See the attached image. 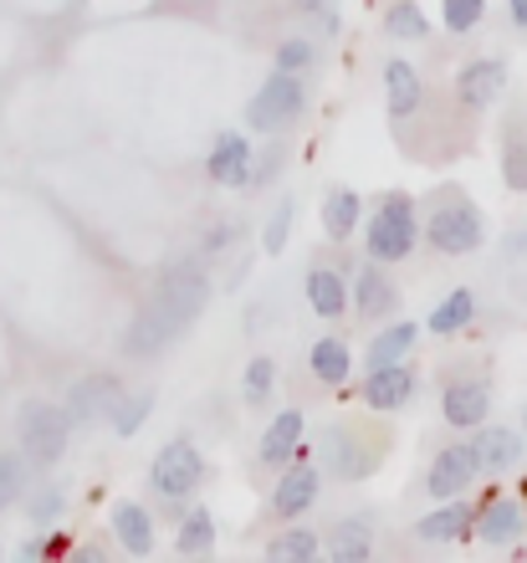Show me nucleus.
<instances>
[{
  "label": "nucleus",
  "instance_id": "1",
  "mask_svg": "<svg viewBox=\"0 0 527 563\" xmlns=\"http://www.w3.org/2000/svg\"><path fill=\"white\" fill-rule=\"evenodd\" d=\"M210 302V277L195 262H179V267H169L160 277V287H154V297L144 302V312L133 318L129 339H123V349H129L133 358H154L164 349V343H175L185 328L206 312Z\"/></svg>",
  "mask_w": 527,
  "mask_h": 563
},
{
  "label": "nucleus",
  "instance_id": "2",
  "mask_svg": "<svg viewBox=\"0 0 527 563\" xmlns=\"http://www.w3.org/2000/svg\"><path fill=\"white\" fill-rule=\"evenodd\" d=\"M486 236V221L482 210L471 206L461 190H446L430 200V216H425V241L436 246L440 256H466L476 252Z\"/></svg>",
  "mask_w": 527,
  "mask_h": 563
},
{
  "label": "nucleus",
  "instance_id": "3",
  "mask_svg": "<svg viewBox=\"0 0 527 563\" xmlns=\"http://www.w3.org/2000/svg\"><path fill=\"white\" fill-rule=\"evenodd\" d=\"M415 241H420V221H415L410 195H384L380 210L369 216V236H364L369 256L380 267H389V262H405L415 252Z\"/></svg>",
  "mask_w": 527,
  "mask_h": 563
},
{
  "label": "nucleus",
  "instance_id": "4",
  "mask_svg": "<svg viewBox=\"0 0 527 563\" xmlns=\"http://www.w3.org/2000/svg\"><path fill=\"white\" fill-rule=\"evenodd\" d=\"M15 430H21L26 456L42 461V466H52V461H62V451H67L73 420H67V410H57V405L26 400V405H21V416H15Z\"/></svg>",
  "mask_w": 527,
  "mask_h": 563
},
{
  "label": "nucleus",
  "instance_id": "5",
  "mask_svg": "<svg viewBox=\"0 0 527 563\" xmlns=\"http://www.w3.org/2000/svg\"><path fill=\"white\" fill-rule=\"evenodd\" d=\"M303 108H308V92L297 82V73H272L262 82V92L251 98L246 119L251 129H262V134H277V129H293L303 119Z\"/></svg>",
  "mask_w": 527,
  "mask_h": 563
},
{
  "label": "nucleus",
  "instance_id": "6",
  "mask_svg": "<svg viewBox=\"0 0 527 563\" xmlns=\"http://www.w3.org/2000/svg\"><path fill=\"white\" fill-rule=\"evenodd\" d=\"M200 472H206V461H200V451H195L190 441H169L154 456V492L160 497H169V503H179V497H190L195 487H200Z\"/></svg>",
  "mask_w": 527,
  "mask_h": 563
},
{
  "label": "nucleus",
  "instance_id": "7",
  "mask_svg": "<svg viewBox=\"0 0 527 563\" xmlns=\"http://www.w3.org/2000/svg\"><path fill=\"white\" fill-rule=\"evenodd\" d=\"M466 451H471V466H476V472L497 476V472H513L517 461H523L527 441L517 435V430H507V426H482V430H476V441H471Z\"/></svg>",
  "mask_w": 527,
  "mask_h": 563
},
{
  "label": "nucleus",
  "instance_id": "8",
  "mask_svg": "<svg viewBox=\"0 0 527 563\" xmlns=\"http://www.w3.org/2000/svg\"><path fill=\"white\" fill-rule=\"evenodd\" d=\"M502 88H507V62H497V57L466 62L461 77H455V98H461V108H471V113H482L486 103H497Z\"/></svg>",
  "mask_w": 527,
  "mask_h": 563
},
{
  "label": "nucleus",
  "instance_id": "9",
  "mask_svg": "<svg viewBox=\"0 0 527 563\" xmlns=\"http://www.w3.org/2000/svg\"><path fill=\"white\" fill-rule=\"evenodd\" d=\"M118 395H123L118 374H88V379H77L73 395H67V420H73V426H88V420H98V416H113Z\"/></svg>",
  "mask_w": 527,
  "mask_h": 563
},
{
  "label": "nucleus",
  "instance_id": "10",
  "mask_svg": "<svg viewBox=\"0 0 527 563\" xmlns=\"http://www.w3.org/2000/svg\"><path fill=\"white\" fill-rule=\"evenodd\" d=\"M318 487H322L318 466L297 461L293 472H282V476H277V492H272V512H277L282 522H287V518H303V512H308V507L318 503Z\"/></svg>",
  "mask_w": 527,
  "mask_h": 563
},
{
  "label": "nucleus",
  "instance_id": "11",
  "mask_svg": "<svg viewBox=\"0 0 527 563\" xmlns=\"http://www.w3.org/2000/svg\"><path fill=\"white\" fill-rule=\"evenodd\" d=\"M206 175L226 190H246L251 185V144L241 134H220L206 159Z\"/></svg>",
  "mask_w": 527,
  "mask_h": 563
},
{
  "label": "nucleus",
  "instance_id": "12",
  "mask_svg": "<svg viewBox=\"0 0 527 563\" xmlns=\"http://www.w3.org/2000/svg\"><path fill=\"white\" fill-rule=\"evenodd\" d=\"M486 410H492V395H486V385H476V379H455V385H446V395H440V416L455 430H476L486 420Z\"/></svg>",
  "mask_w": 527,
  "mask_h": 563
},
{
  "label": "nucleus",
  "instance_id": "13",
  "mask_svg": "<svg viewBox=\"0 0 527 563\" xmlns=\"http://www.w3.org/2000/svg\"><path fill=\"white\" fill-rule=\"evenodd\" d=\"M349 302L359 308V318H389V312L399 308V292H395V282L380 272V262H369V267H359V277H353Z\"/></svg>",
  "mask_w": 527,
  "mask_h": 563
},
{
  "label": "nucleus",
  "instance_id": "14",
  "mask_svg": "<svg viewBox=\"0 0 527 563\" xmlns=\"http://www.w3.org/2000/svg\"><path fill=\"white\" fill-rule=\"evenodd\" d=\"M415 395V374L405 364H380V369H369L364 379V405L369 410H399V405H410Z\"/></svg>",
  "mask_w": 527,
  "mask_h": 563
},
{
  "label": "nucleus",
  "instance_id": "15",
  "mask_svg": "<svg viewBox=\"0 0 527 563\" xmlns=\"http://www.w3.org/2000/svg\"><path fill=\"white\" fill-rule=\"evenodd\" d=\"M476 482V466H471V451L466 445H451V451H440L436 461H430V476H425V487H430V497H461V492Z\"/></svg>",
  "mask_w": 527,
  "mask_h": 563
},
{
  "label": "nucleus",
  "instance_id": "16",
  "mask_svg": "<svg viewBox=\"0 0 527 563\" xmlns=\"http://www.w3.org/2000/svg\"><path fill=\"white\" fill-rule=\"evenodd\" d=\"M476 522V533H482V543H492V549H507V543H517L523 538V528H527V512H523V503H486L482 507V518H471Z\"/></svg>",
  "mask_w": 527,
  "mask_h": 563
},
{
  "label": "nucleus",
  "instance_id": "17",
  "mask_svg": "<svg viewBox=\"0 0 527 563\" xmlns=\"http://www.w3.org/2000/svg\"><path fill=\"white\" fill-rule=\"evenodd\" d=\"M113 533L133 559H149V553H154V518H149L139 503H118L113 507Z\"/></svg>",
  "mask_w": 527,
  "mask_h": 563
},
{
  "label": "nucleus",
  "instance_id": "18",
  "mask_svg": "<svg viewBox=\"0 0 527 563\" xmlns=\"http://www.w3.org/2000/svg\"><path fill=\"white\" fill-rule=\"evenodd\" d=\"M471 507H461V503H446V507H436V512H425L420 522H415V538H425V543H451V538H466L471 533Z\"/></svg>",
  "mask_w": 527,
  "mask_h": 563
},
{
  "label": "nucleus",
  "instance_id": "19",
  "mask_svg": "<svg viewBox=\"0 0 527 563\" xmlns=\"http://www.w3.org/2000/svg\"><path fill=\"white\" fill-rule=\"evenodd\" d=\"M384 98H389V113L395 119H410L415 108H420V73H415L410 62H389L384 67Z\"/></svg>",
  "mask_w": 527,
  "mask_h": 563
},
{
  "label": "nucleus",
  "instance_id": "20",
  "mask_svg": "<svg viewBox=\"0 0 527 563\" xmlns=\"http://www.w3.org/2000/svg\"><path fill=\"white\" fill-rule=\"evenodd\" d=\"M308 302L318 318H343L349 312V287L333 267H312L308 272Z\"/></svg>",
  "mask_w": 527,
  "mask_h": 563
},
{
  "label": "nucleus",
  "instance_id": "21",
  "mask_svg": "<svg viewBox=\"0 0 527 563\" xmlns=\"http://www.w3.org/2000/svg\"><path fill=\"white\" fill-rule=\"evenodd\" d=\"M353 445H359V441H353L349 430H333V435L322 441V461H328V472H338V476H349V482H359V476L374 472V461H380V456H359Z\"/></svg>",
  "mask_w": 527,
  "mask_h": 563
},
{
  "label": "nucleus",
  "instance_id": "22",
  "mask_svg": "<svg viewBox=\"0 0 527 563\" xmlns=\"http://www.w3.org/2000/svg\"><path fill=\"white\" fill-rule=\"evenodd\" d=\"M297 445H303V410H282L262 435V461L266 466H277V461L293 456Z\"/></svg>",
  "mask_w": 527,
  "mask_h": 563
},
{
  "label": "nucleus",
  "instance_id": "23",
  "mask_svg": "<svg viewBox=\"0 0 527 563\" xmlns=\"http://www.w3.org/2000/svg\"><path fill=\"white\" fill-rule=\"evenodd\" d=\"M502 179H507V190H517V195L527 190V123L523 119H513L507 134H502Z\"/></svg>",
  "mask_w": 527,
  "mask_h": 563
},
{
  "label": "nucleus",
  "instance_id": "24",
  "mask_svg": "<svg viewBox=\"0 0 527 563\" xmlns=\"http://www.w3.org/2000/svg\"><path fill=\"white\" fill-rule=\"evenodd\" d=\"M415 333H420V328L405 323V318H399V323H389V328H380V333H374V343H369V369H380V364H399V358L415 349Z\"/></svg>",
  "mask_w": 527,
  "mask_h": 563
},
{
  "label": "nucleus",
  "instance_id": "25",
  "mask_svg": "<svg viewBox=\"0 0 527 563\" xmlns=\"http://www.w3.org/2000/svg\"><path fill=\"white\" fill-rule=\"evenodd\" d=\"M308 364H312V374H318L322 385H343V379H349V369H353L349 343H343V339H318V343H312V354H308Z\"/></svg>",
  "mask_w": 527,
  "mask_h": 563
},
{
  "label": "nucleus",
  "instance_id": "26",
  "mask_svg": "<svg viewBox=\"0 0 527 563\" xmlns=\"http://www.w3.org/2000/svg\"><path fill=\"white\" fill-rule=\"evenodd\" d=\"M359 210H364L359 190H333L328 195V206H322V225H328V236L349 241L353 231H359Z\"/></svg>",
  "mask_w": 527,
  "mask_h": 563
},
{
  "label": "nucleus",
  "instance_id": "27",
  "mask_svg": "<svg viewBox=\"0 0 527 563\" xmlns=\"http://www.w3.org/2000/svg\"><path fill=\"white\" fill-rule=\"evenodd\" d=\"M471 318H476V297L461 287V292H451L436 312H430V333H461Z\"/></svg>",
  "mask_w": 527,
  "mask_h": 563
},
{
  "label": "nucleus",
  "instance_id": "28",
  "mask_svg": "<svg viewBox=\"0 0 527 563\" xmlns=\"http://www.w3.org/2000/svg\"><path fill=\"white\" fill-rule=\"evenodd\" d=\"M369 549H374V538H369V522H359V518L338 522V533H333V559H338V563H364Z\"/></svg>",
  "mask_w": 527,
  "mask_h": 563
},
{
  "label": "nucleus",
  "instance_id": "29",
  "mask_svg": "<svg viewBox=\"0 0 527 563\" xmlns=\"http://www.w3.org/2000/svg\"><path fill=\"white\" fill-rule=\"evenodd\" d=\"M216 549V518L195 507L190 518L179 522V553H210Z\"/></svg>",
  "mask_w": 527,
  "mask_h": 563
},
{
  "label": "nucleus",
  "instance_id": "30",
  "mask_svg": "<svg viewBox=\"0 0 527 563\" xmlns=\"http://www.w3.org/2000/svg\"><path fill=\"white\" fill-rule=\"evenodd\" d=\"M384 31H389V36L415 42V36H425V31H430V21H425V11L415 5V0H395V5H389V15H384Z\"/></svg>",
  "mask_w": 527,
  "mask_h": 563
},
{
  "label": "nucleus",
  "instance_id": "31",
  "mask_svg": "<svg viewBox=\"0 0 527 563\" xmlns=\"http://www.w3.org/2000/svg\"><path fill=\"white\" fill-rule=\"evenodd\" d=\"M149 410H154V395H129V400H123V395H118V405H113V430L118 435H139V426H144L149 420Z\"/></svg>",
  "mask_w": 527,
  "mask_h": 563
},
{
  "label": "nucleus",
  "instance_id": "32",
  "mask_svg": "<svg viewBox=\"0 0 527 563\" xmlns=\"http://www.w3.org/2000/svg\"><path fill=\"white\" fill-rule=\"evenodd\" d=\"M266 553H272V559H318V533H308V528H287V533H277L272 543H266Z\"/></svg>",
  "mask_w": 527,
  "mask_h": 563
},
{
  "label": "nucleus",
  "instance_id": "33",
  "mask_svg": "<svg viewBox=\"0 0 527 563\" xmlns=\"http://www.w3.org/2000/svg\"><path fill=\"white\" fill-rule=\"evenodd\" d=\"M486 15V0H440V21H446V31H455V36H466L471 26H482Z\"/></svg>",
  "mask_w": 527,
  "mask_h": 563
},
{
  "label": "nucleus",
  "instance_id": "34",
  "mask_svg": "<svg viewBox=\"0 0 527 563\" xmlns=\"http://www.w3.org/2000/svg\"><path fill=\"white\" fill-rule=\"evenodd\" d=\"M272 385H277V358L256 354L246 364V405H262L266 395H272Z\"/></svg>",
  "mask_w": 527,
  "mask_h": 563
},
{
  "label": "nucleus",
  "instance_id": "35",
  "mask_svg": "<svg viewBox=\"0 0 527 563\" xmlns=\"http://www.w3.org/2000/svg\"><path fill=\"white\" fill-rule=\"evenodd\" d=\"M21 492H26V466H21V456L6 451V456H0V512H6Z\"/></svg>",
  "mask_w": 527,
  "mask_h": 563
},
{
  "label": "nucleus",
  "instance_id": "36",
  "mask_svg": "<svg viewBox=\"0 0 527 563\" xmlns=\"http://www.w3.org/2000/svg\"><path fill=\"white\" fill-rule=\"evenodd\" d=\"M312 62H318V52H312V42H303V36H287V42L277 46V73H308Z\"/></svg>",
  "mask_w": 527,
  "mask_h": 563
},
{
  "label": "nucleus",
  "instance_id": "37",
  "mask_svg": "<svg viewBox=\"0 0 527 563\" xmlns=\"http://www.w3.org/2000/svg\"><path fill=\"white\" fill-rule=\"evenodd\" d=\"M287 231H293V200H282L277 206V216H272V221H266V236H262V246L272 256L282 252V246H287Z\"/></svg>",
  "mask_w": 527,
  "mask_h": 563
},
{
  "label": "nucleus",
  "instance_id": "38",
  "mask_svg": "<svg viewBox=\"0 0 527 563\" xmlns=\"http://www.w3.org/2000/svg\"><path fill=\"white\" fill-rule=\"evenodd\" d=\"M62 512V492H42V497H31V518L46 522V518H57Z\"/></svg>",
  "mask_w": 527,
  "mask_h": 563
},
{
  "label": "nucleus",
  "instance_id": "39",
  "mask_svg": "<svg viewBox=\"0 0 527 563\" xmlns=\"http://www.w3.org/2000/svg\"><path fill=\"white\" fill-rule=\"evenodd\" d=\"M277 169H282V148H266L262 159H256V169H251V185H266Z\"/></svg>",
  "mask_w": 527,
  "mask_h": 563
},
{
  "label": "nucleus",
  "instance_id": "40",
  "mask_svg": "<svg viewBox=\"0 0 527 563\" xmlns=\"http://www.w3.org/2000/svg\"><path fill=\"white\" fill-rule=\"evenodd\" d=\"M226 241H231V225H216V231H210V236H206V252H220Z\"/></svg>",
  "mask_w": 527,
  "mask_h": 563
},
{
  "label": "nucleus",
  "instance_id": "41",
  "mask_svg": "<svg viewBox=\"0 0 527 563\" xmlns=\"http://www.w3.org/2000/svg\"><path fill=\"white\" fill-rule=\"evenodd\" d=\"M507 11H513V21L527 31V0H507Z\"/></svg>",
  "mask_w": 527,
  "mask_h": 563
},
{
  "label": "nucleus",
  "instance_id": "42",
  "mask_svg": "<svg viewBox=\"0 0 527 563\" xmlns=\"http://www.w3.org/2000/svg\"><path fill=\"white\" fill-rule=\"evenodd\" d=\"M297 5H303V11H318V5H328V0H297Z\"/></svg>",
  "mask_w": 527,
  "mask_h": 563
}]
</instances>
